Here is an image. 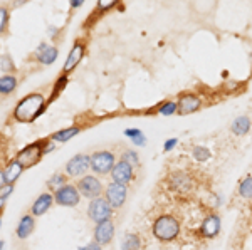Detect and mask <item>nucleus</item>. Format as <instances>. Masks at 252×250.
<instances>
[{
  "instance_id": "f257e3e1",
  "label": "nucleus",
  "mask_w": 252,
  "mask_h": 250,
  "mask_svg": "<svg viewBox=\"0 0 252 250\" xmlns=\"http://www.w3.org/2000/svg\"><path fill=\"white\" fill-rule=\"evenodd\" d=\"M44 96L40 92H32L19 101V104L14 110V119L19 123H32L40 112L44 111Z\"/></svg>"
},
{
  "instance_id": "f03ea898",
  "label": "nucleus",
  "mask_w": 252,
  "mask_h": 250,
  "mask_svg": "<svg viewBox=\"0 0 252 250\" xmlns=\"http://www.w3.org/2000/svg\"><path fill=\"white\" fill-rule=\"evenodd\" d=\"M153 235H155L157 240L160 242H173L180 233V222L175 219L170 213H165V215L158 217V219L153 222Z\"/></svg>"
},
{
  "instance_id": "7ed1b4c3",
  "label": "nucleus",
  "mask_w": 252,
  "mask_h": 250,
  "mask_svg": "<svg viewBox=\"0 0 252 250\" xmlns=\"http://www.w3.org/2000/svg\"><path fill=\"white\" fill-rule=\"evenodd\" d=\"M44 146H46V141L32 143L27 148H24V150L17 155V158L15 160L22 165L24 170H27V168L34 167V165H37L40 161V158H42V155H44Z\"/></svg>"
},
{
  "instance_id": "20e7f679",
  "label": "nucleus",
  "mask_w": 252,
  "mask_h": 250,
  "mask_svg": "<svg viewBox=\"0 0 252 250\" xmlns=\"http://www.w3.org/2000/svg\"><path fill=\"white\" fill-rule=\"evenodd\" d=\"M88 217L91 222L94 223H101V222H106V220H111L113 217V208L109 207V203L106 201V198L99 196V198H94L89 201L88 205Z\"/></svg>"
},
{
  "instance_id": "39448f33",
  "label": "nucleus",
  "mask_w": 252,
  "mask_h": 250,
  "mask_svg": "<svg viewBox=\"0 0 252 250\" xmlns=\"http://www.w3.org/2000/svg\"><path fill=\"white\" fill-rule=\"evenodd\" d=\"M116 165V158L111 151H94L91 155V170L96 175H108Z\"/></svg>"
},
{
  "instance_id": "423d86ee",
  "label": "nucleus",
  "mask_w": 252,
  "mask_h": 250,
  "mask_svg": "<svg viewBox=\"0 0 252 250\" xmlns=\"http://www.w3.org/2000/svg\"><path fill=\"white\" fill-rule=\"evenodd\" d=\"M54 203L61 205V207H76L81 201V193L76 185L66 183L64 187L54 190Z\"/></svg>"
},
{
  "instance_id": "0eeeda50",
  "label": "nucleus",
  "mask_w": 252,
  "mask_h": 250,
  "mask_svg": "<svg viewBox=\"0 0 252 250\" xmlns=\"http://www.w3.org/2000/svg\"><path fill=\"white\" fill-rule=\"evenodd\" d=\"M78 190L83 196H86L89 200L99 198V195L103 193V183L99 181V178L94 175H86L83 178L78 180Z\"/></svg>"
},
{
  "instance_id": "6e6552de",
  "label": "nucleus",
  "mask_w": 252,
  "mask_h": 250,
  "mask_svg": "<svg viewBox=\"0 0 252 250\" xmlns=\"http://www.w3.org/2000/svg\"><path fill=\"white\" fill-rule=\"evenodd\" d=\"M126 196H128V187L121 183H115V181H111L106 187V192H104V198H106L113 210H118V208L123 207Z\"/></svg>"
},
{
  "instance_id": "1a4fd4ad",
  "label": "nucleus",
  "mask_w": 252,
  "mask_h": 250,
  "mask_svg": "<svg viewBox=\"0 0 252 250\" xmlns=\"http://www.w3.org/2000/svg\"><path fill=\"white\" fill-rule=\"evenodd\" d=\"M89 168H91V156L79 153L72 156L66 163V175L67 176H83Z\"/></svg>"
},
{
  "instance_id": "9d476101",
  "label": "nucleus",
  "mask_w": 252,
  "mask_h": 250,
  "mask_svg": "<svg viewBox=\"0 0 252 250\" xmlns=\"http://www.w3.org/2000/svg\"><path fill=\"white\" fill-rule=\"evenodd\" d=\"M135 167H131L129 163L126 161H118L115 165V168L111 170V178L115 183H121V185H128L129 181L133 180V175H135Z\"/></svg>"
},
{
  "instance_id": "9b49d317",
  "label": "nucleus",
  "mask_w": 252,
  "mask_h": 250,
  "mask_svg": "<svg viewBox=\"0 0 252 250\" xmlns=\"http://www.w3.org/2000/svg\"><path fill=\"white\" fill-rule=\"evenodd\" d=\"M168 183H170V188H172V190L180 192V193H189L193 188L192 178H190V176L184 171L172 173L170 178H168Z\"/></svg>"
},
{
  "instance_id": "f8f14e48",
  "label": "nucleus",
  "mask_w": 252,
  "mask_h": 250,
  "mask_svg": "<svg viewBox=\"0 0 252 250\" xmlns=\"http://www.w3.org/2000/svg\"><path fill=\"white\" fill-rule=\"evenodd\" d=\"M115 237V223L113 220L101 222L96 225L94 228V242H97L99 245H108L109 242Z\"/></svg>"
},
{
  "instance_id": "ddd939ff",
  "label": "nucleus",
  "mask_w": 252,
  "mask_h": 250,
  "mask_svg": "<svg viewBox=\"0 0 252 250\" xmlns=\"http://www.w3.org/2000/svg\"><path fill=\"white\" fill-rule=\"evenodd\" d=\"M220 228H222L220 217L209 215L200 225V235L205 237V239H215V237L220 233Z\"/></svg>"
},
{
  "instance_id": "4468645a",
  "label": "nucleus",
  "mask_w": 252,
  "mask_h": 250,
  "mask_svg": "<svg viewBox=\"0 0 252 250\" xmlns=\"http://www.w3.org/2000/svg\"><path fill=\"white\" fill-rule=\"evenodd\" d=\"M52 203H54V195L52 193H49V192H44V193H40V195L37 196V200L32 203V207H31V215L32 217H40V215H44L49 208L52 207Z\"/></svg>"
},
{
  "instance_id": "2eb2a0df",
  "label": "nucleus",
  "mask_w": 252,
  "mask_h": 250,
  "mask_svg": "<svg viewBox=\"0 0 252 250\" xmlns=\"http://www.w3.org/2000/svg\"><path fill=\"white\" fill-rule=\"evenodd\" d=\"M177 106H178V112H180V114H192V112L200 110L202 101L197 94H185L180 98Z\"/></svg>"
},
{
  "instance_id": "dca6fc26",
  "label": "nucleus",
  "mask_w": 252,
  "mask_h": 250,
  "mask_svg": "<svg viewBox=\"0 0 252 250\" xmlns=\"http://www.w3.org/2000/svg\"><path fill=\"white\" fill-rule=\"evenodd\" d=\"M58 47L54 46H49V44L42 42L40 46L37 47V51H35V57L40 64H44V66H51V64L56 62V59H58Z\"/></svg>"
},
{
  "instance_id": "f3484780",
  "label": "nucleus",
  "mask_w": 252,
  "mask_h": 250,
  "mask_svg": "<svg viewBox=\"0 0 252 250\" xmlns=\"http://www.w3.org/2000/svg\"><path fill=\"white\" fill-rule=\"evenodd\" d=\"M83 56H84V44L76 42L74 46H72L71 52H69L66 64H64V72H71L74 67H78V64L81 62Z\"/></svg>"
},
{
  "instance_id": "a211bd4d",
  "label": "nucleus",
  "mask_w": 252,
  "mask_h": 250,
  "mask_svg": "<svg viewBox=\"0 0 252 250\" xmlns=\"http://www.w3.org/2000/svg\"><path fill=\"white\" fill-rule=\"evenodd\" d=\"M34 228H35L34 217H32V215H24L22 219H20L19 225H17V230H15V235H17L20 240H26V239H29V237L32 235Z\"/></svg>"
},
{
  "instance_id": "6ab92c4d",
  "label": "nucleus",
  "mask_w": 252,
  "mask_h": 250,
  "mask_svg": "<svg viewBox=\"0 0 252 250\" xmlns=\"http://www.w3.org/2000/svg\"><path fill=\"white\" fill-rule=\"evenodd\" d=\"M2 171H3V180H5V185H14L15 181L19 180V176L22 175L24 168H22V165H20L17 160H12L10 163L5 167V170H2Z\"/></svg>"
},
{
  "instance_id": "aec40b11",
  "label": "nucleus",
  "mask_w": 252,
  "mask_h": 250,
  "mask_svg": "<svg viewBox=\"0 0 252 250\" xmlns=\"http://www.w3.org/2000/svg\"><path fill=\"white\" fill-rule=\"evenodd\" d=\"M251 130V119L247 116H239V118L234 119V123L230 124V131L237 136H244L247 135Z\"/></svg>"
},
{
  "instance_id": "412c9836",
  "label": "nucleus",
  "mask_w": 252,
  "mask_h": 250,
  "mask_svg": "<svg viewBox=\"0 0 252 250\" xmlns=\"http://www.w3.org/2000/svg\"><path fill=\"white\" fill-rule=\"evenodd\" d=\"M15 87H17V78H15V76L5 74L0 78V94L2 96H7V94H10V92H14Z\"/></svg>"
},
{
  "instance_id": "4be33fe9",
  "label": "nucleus",
  "mask_w": 252,
  "mask_h": 250,
  "mask_svg": "<svg viewBox=\"0 0 252 250\" xmlns=\"http://www.w3.org/2000/svg\"><path fill=\"white\" fill-rule=\"evenodd\" d=\"M81 133V128L78 126H71V128H66V130H61L58 133H54V135L51 136L52 141H59V143H66V141L72 139L76 135H79Z\"/></svg>"
},
{
  "instance_id": "5701e85b",
  "label": "nucleus",
  "mask_w": 252,
  "mask_h": 250,
  "mask_svg": "<svg viewBox=\"0 0 252 250\" xmlns=\"http://www.w3.org/2000/svg\"><path fill=\"white\" fill-rule=\"evenodd\" d=\"M141 239L136 233H126L123 242H121V250H140Z\"/></svg>"
},
{
  "instance_id": "b1692460",
  "label": "nucleus",
  "mask_w": 252,
  "mask_h": 250,
  "mask_svg": "<svg viewBox=\"0 0 252 250\" xmlns=\"http://www.w3.org/2000/svg\"><path fill=\"white\" fill-rule=\"evenodd\" d=\"M125 136L126 138L131 139V143L135 144V146H145L146 144V138L143 135V131L138 130V128H131V130H125Z\"/></svg>"
},
{
  "instance_id": "393cba45",
  "label": "nucleus",
  "mask_w": 252,
  "mask_h": 250,
  "mask_svg": "<svg viewBox=\"0 0 252 250\" xmlns=\"http://www.w3.org/2000/svg\"><path fill=\"white\" fill-rule=\"evenodd\" d=\"M239 195L247 200L252 198V176L251 175L246 176V178L239 183Z\"/></svg>"
},
{
  "instance_id": "a878e982",
  "label": "nucleus",
  "mask_w": 252,
  "mask_h": 250,
  "mask_svg": "<svg viewBox=\"0 0 252 250\" xmlns=\"http://www.w3.org/2000/svg\"><path fill=\"white\" fill-rule=\"evenodd\" d=\"M192 156L195 161H198V163H205V161L210 160L212 153H210L209 148H205V146H195L192 151Z\"/></svg>"
},
{
  "instance_id": "bb28decb",
  "label": "nucleus",
  "mask_w": 252,
  "mask_h": 250,
  "mask_svg": "<svg viewBox=\"0 0 252 250\" xmlns=\"http://www.w3.org/2000/svg\"><path fill=\"white\" fill-rule=\"evenodd\" d=\"M9 29V9L0 5V35H5Z\"/></svg>"
},
{
  "instance_id": "cd10ccee",
  "label": "nucleus",
  "mask_w": 252,
  "mask_h": 250,
  "mask_svg": "<svg viewBox=\"0 0 252 250\" xmlns=\"http://www.w3.org/2000/svg\"><path fill=\"white\" fill-rule=\"evenodd\" d=\"M66 180H67V175H64V173H56V175L47 181V187L58 190V188L66 185Z\"/></svg>"
},
{
  "instance_id": "c85d7f7f",
  "label": "nucleus",
  "mask_w": 252,
  "mask_h": 250,
  "mask_svg": "<svg viewBox=\"0 0 252 250\" xmlns=\"http://www.w3.org/2000/svg\"><path fill=\"white\" fill-rule=\"evenodd\" d=\"M158 112H160L161 116H172L175 112H178V106L173 101H166V103H163L158 108Z\"/></svg>"
},
{
  "instance_id": "c756f323",
  "label": "nucleus",
  "mask_w": 252,
  "mask_h": 250,
  "mask_svg": "<svg viewBox=\"0 0 252 250\" xmlns=\"http://www.w3.org/2000/svg\"><path fill=\"white\" fill-rule=\"evenodd\" d=\"M0 69L3 72H7V74H10V72L15 71L14 60H12L10 54H3L2 57H0Z\"/></svg>"
},
{
  "instance_id": "7c9ffc66",
  "label": "nucleus",
  "mask_w": 252,
  "mask_h": 250,
  "mask_svg": "<svg viewBox=\"0 0 252 250\" xmlns=\"http://www.w3.org/2000/svg\"><path fill=\"white\" fill-rule=\"evenodd\" d=\"M121 160L129 163L131 167H138L140 165V156H138V153L135 150H126L123 153V156H121Z\"/></svg>"
},
{
  "instance_id": "2f4dec72",
  "label": "nucleus",
  "mask_w": 252,
  "mask_h": 250,
  "mask_svg": "<svg viewBox=\"0 0 252 250\" xmlns=\"http://www.w3.org/2000/svg\"><path fill=\"white\" fill-rule=\"evenodd\" d=\"M12 192H14V185H3V187L0 188V198L7 200V196H10Z\"/></svg>"
},
{
  "instance_id": "473e14b6",
  "label": "nucleus",
  "mask_w": 252,
  "mask_h": 250,
  "mask_svg": "<svg viewBox=\"0 0 252 250\" xmlns=\"http://www.w3.org/2000/svg\"><path fill=\"white\" fill-rule=\"evenodd\" d=\"M177 143H178V139H177V138L166 139V141H165V144H163V150H165V151H172L173 148L177 146Z\"/></svg>"
},
{
  "instance_id": "72a5a7b5",
  "label": "nucleus",
  "mask_w": 252,
  "mask_h": 250,
  "mask_svg": "<svg viewBox=\"0 0 252 250\" xmlns=\"http://www.w3.org/2000/svg\"><path fill=\"white\" fill-rule=\"evenodd\" d=\"M79 250H101V245L97 242H89L84 247H79Z\"/></svg>"
},
{
  "instance_id": "f704fd0d",
  "label": "nucleus",
  "mask_w": 252,
  "mask_h": 250,
  "mask_svg": "<svg viewBox=\"0 0 252 250\" xmlns=\"http://www.w3.org/2000/svg\"><path fill=\"white\" fill-rule=\"evenodd\" d=\"M49 151H54V144H52V143H46V146H44V155L49 153Z\"/></svg>"
},
{
  "instance_id": "c9c22d12",
  "label": "nucleus",
  "mask_w": 252,
  "mask_h": 250,
  "mask_svg": "<svg viewBox=\"0 0 252 250\" xmlns=\"http://www.w3.org/2000/svg\"><path fill=\"white\" fill-rule=\"evenodd\" d=\"M3 185H5V180H3V171L0 170V188H2Z\"/></svg>"
},
{
  "instance_id": "e433bc0d",
  "label": "nucleus",
  "mask_w": 252,
  "mask_h": 250,
  "mask_svg": "<svg viewBox=\"0 0 252 250\" xmlns=\"http://www.w3.org/2000/svg\"><path fill=\"white\" fill-rule=\"evenodd\" d=\"M81 5H83V2H81V0H78V2H76V0H74V2H71V7H81Z\"/></svg>"
},
{
  "instance_id": "4c0bfd02",
  "label": "nucleus",
  "mask_w": 252,
  "mask_h": 250,
  "mask_svg": "<svg viewBox=\"0 0 252 250\" xmlns=\"http://www.w3.org/2000/svg\"><path fill=\"white\" fill-rule=\"evenodd\" d=\"M3 207H5V200H2V198H0V212L3 210Z\"/></svg>"
},
{
  "instance_id": "58836bf2",
  "label": "nucleus",
  "mask_w": 252,
  "mask_h": 250,
  "mask_svg": "<svg viewBox=\"0 0 252 250\" xmlns=\"http://www.w3.org/2000/svg\"><path fill=\"white\" fill-rule=\"evenodd\" d=\"M3 247H5V242L0 240V250H3Z\"/></svg>"
},
{
  "instance_id": "ea45409f",
  "label": "nucleus",
  "mask_w": 252,
  "mask_h": 250,
  "mask_svg": "<svg viewBox=\"0 0 252 250\" xmlns=\"http://www.w3.org/2000/svg\"><path fill=\"white\" fill-rule=\"evenodd\" d=\"M0 227H2V219H0Z\"/></svg>"
}]
</instances>
